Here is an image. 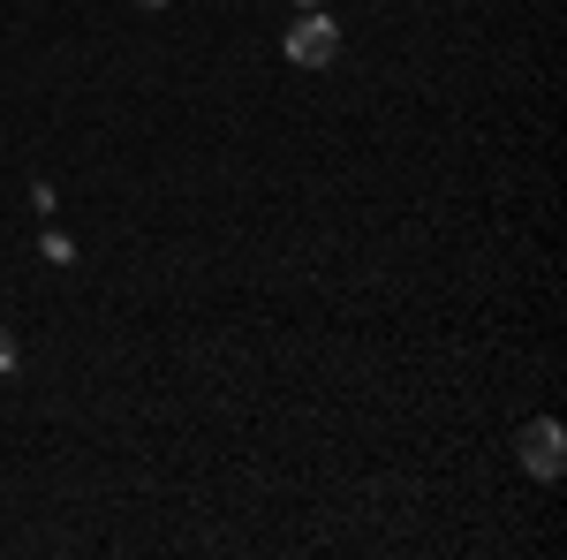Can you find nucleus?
Listing matches in <instances>:
<instances>
[{"label": "nucleus", "instance_id": "f257e3e1", "mask_svg": "<svg viewBox=\"0 0 567 560\" xmlns=\"http://www.w3.org/2000/svg\"><path fill=\"white\" fill-rule=\"evenodd\" d=\"M515 462H523L537 485H553V477L567 470V431H560V417H529V425L515 431Z\"/></svg>", "mask_w": 567, "mask_h": 560}, {"label": "nucleus", "instance_id": "f03ea898", "mask_svg": "<svg viewBox=\"0 0 567 560\" xmlns=\"http://www.w3.org/2000/svg\"><path fill=\"white\" fill-rule=\"evenodd\" d=\"M280 53H288L296 69H326V61L341 53V23H333L326 8H303V16L288 23V39H280Z\"/></svg>", "mask_w": 567, "mask_h": 560}, {"label": "nucleus", "instance_id": "7ed1b4c3", "mask_svg": "<svg viewBox=\"0 0 567 560\" xmlns=\"http://www.w3.org/2000/svg\"><path fill=\"white\" fill-rule=\"evenodd\" d=\"M0 371H16V334L0 326Z\"/></svg>", "mask_w": 567, "mask_h": 560}, {"label": "nucleus", "instance_id": "20e7f679", "mask_svg": "<svg viewBox=\"0 0 567 560\" xmlns=\"http://www.w3.org/2000/svg\"><path fill=\"white\" fill-rule=\"evenodd\" d=\"M136 8H167V0H136Z\"/></svg>", "mask_w": 567, "mask_h": 560}, {"label": "nucleus", "instance_id": "39448f33", "mask_svg": "<svg viewBox=\"0 0 567 560\" xmlns=\"http://www.w3.org/2000/svg\"><path fill=\"white\" fill-rule=\"evenodd\" d=\"M296 8H326V0H296Z\"/></svg>", "mask_w": 567, "mask_h": 560}]
</instances>
